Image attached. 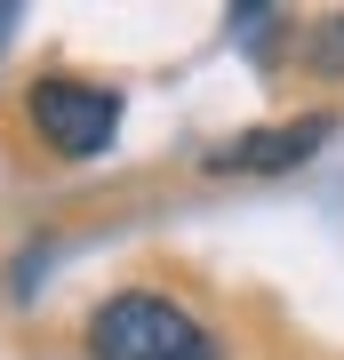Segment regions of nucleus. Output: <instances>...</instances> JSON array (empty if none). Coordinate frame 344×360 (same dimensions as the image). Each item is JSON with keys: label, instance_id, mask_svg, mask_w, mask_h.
<instances>
[{"label": "nucleus", "instance_id": "f257e3e1", "mask_svg": "<svg viewBox=\"0 0 344 360\" xmlns=\"http://www.w3.org/2000/svg\"><path fill=\"white\" fill-rule=\"evenodd\" d=\"M89 352L96 360H217L208 328L192 321L177 296L153 288H120L89 312Z\"/></svg>", "mask_w": 344, "mask_h": 360}, {"label": "nucleus", "instance_id": "39448f33", "mask_svg": "<svg viewBox=\"0 0 344 360\" xmlns=\"http://www.w3.org/2000/svg\"><path fill=\"white\" fill-rule=\"evenodd\" d=\"M8 25H16V8H8V0H0V40H8Z\"/></svg>", "mask_w": 344, "mask_h": 360}, {"label": "nucleus", "instance_id": "f03ea898", "mask_svg": "<svg viewBox=\"0 0 344 360\" xmlns=\"http://www.w3.org/2000/svg\"><path fill=\"white\" fill-rule=\"evenodd\" d=\"M32 129L64 160H96L120 136V96L96 80H32Z\"/></svg>", "mask_w": 344, "mask_h": 360}, {"label": "nucleus", "instance_id": "7ed1b4c3", "mask_svg": "<svg viewBox=\"0 0 344 360\" xmlns=\"http://www.w3.org/2000/svg\"><path fill=\"white\" fill-rule=\"evenodd\" d=\"M336 136V112H305V120H272V129H248L241 144H224V153H208V168H224V176H288V168H305L320 144Z\"/></svg>", "mask_w": 344, "mask_h": 360}, {"label": "nucleus", "instance_id": "20e7f679", "mask_svg": "<svg viewBox=\"0 0 344 360\" xmlns=\"http://www.w3.org/2000/svg\"><path fill=\"white\" fill-rule=\"evenodd\" d=\"M305 65L320 80H344V16H320V25L305 32Z\"/></svg>", "mask_w": 344, "mask_h": 360}]
</instances>
